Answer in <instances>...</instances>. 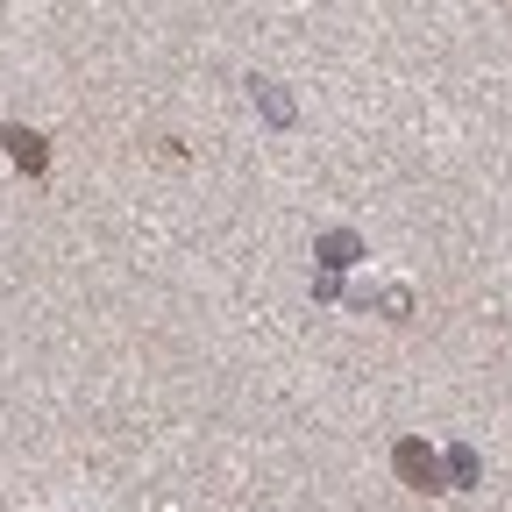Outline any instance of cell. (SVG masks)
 I'll use <instances>...</instances> for the list:
<instances>
[{
  "mask_svg": "<svg viewBox=\"0 0 512 512\" xmlns=\"http://www.w3.org/2000/svg\"><path fill=\"white\" fill-rule=\"evenodd\" d=\"M399 470H406V477H413L420 491H434V463L420 456V441H406V448H399Z\"/></svg>",
  "mask_w": 512,
  "mask_h": 512,
  "instance_id": "obj_1",
  "label": "cell"
},
{
  "mask_svg": "<svg viewBox=\"0 0 512 512\" xmlns=\"http://www.w3.org/2000/svg\"><path fill=\"white\" fill-rule=\"evenodd\" d=\"M8 150H15V164L43 171V143H36V136H22V128H8Z\"/></svg>",
  "mask_w": 512,
  "mask_h": 512,
  "instance_id": "obj_2",
  "label": "cell"
}]
</instances>
